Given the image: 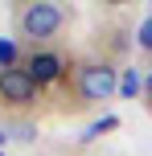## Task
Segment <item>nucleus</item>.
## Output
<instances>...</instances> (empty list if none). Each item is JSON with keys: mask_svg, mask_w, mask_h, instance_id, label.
I'll list each match as a JSON object with an SVG mask.
<instances>
[{"mask_svg": "<svg viewBox=\"0 0 152 156\" xmlns=\"http://www.w3.org/2000/svg\"><path fill=\"white\" fill-rule=\"evenodd\" d=\"M66 25V8L54 4V0H33V4H21L16 8V37L33 41V45H45L49 37H58Z\"/></svg>", "mask_w": 152, "mask_h": 156, "instance_id": "f257e3e1", "label": "nucleus"}, {"mask_svg": "<svg viewBox=\"0 0 152 156\" xmlns=\"http://www.w3.org/2000/svg\"><path fill=\"white\" fill-rule=\"evenodd\" d=\"M74 90H78V99L87 103V107H95V103L111 99V94L119 90V82H115V70L107 62H82L78 78H74Z\"/></svg>", "mask_w": 152, "mask_h": 156, "instance_id": "f03ea898", "label": "nucleus"}, {"mask_svg": "<svg viewBox=\"0 0 152 156\" xmlns=\"http://www.w3.org/2000/svg\"><path fill=\"white\" fill-rule=\"evenodd\" d=\"M37 90H41V86L25 74V66L0 70V103H4V107H16V111L33 107V103H37Z\"/></svg>", "mask_w": 152, "mask_h": 156, "instance_id": "7ed1b4c3", "label": "nucleus"}, {"mask_svg": "<svg viewBox=\"0 0 152 156\" xmlns=\"http://www.w3.org/2000/svg\"><path fill=\"white\" fill-rule=\"evenodd\" d=\"M25 74L37 86H54L58 78L66 74V58L58 54V49H33V54L25 58Z\"/></svg>", "mask_w": 152, "mask_h": 156, "instance_id": "20e7f679", "label": "nucleus"}, {"mask_svg": "<svg viewBox=\"0 0 152 156\" xmlns=\"http://www.w3.org/2000/svg\"><path fill=\"white\" fill-rule=\"evenodd\" d=\"M16 66H25V62H21V49H16V41L0 37V70H16Z\"/></svg>", "mask_w": 152, "mask_h": 156, "instance_id": "39448f33", "label": "nucleus"}, {"mask_svg": "<svg viewBox=\"0 0 152 156\" xmlns=\"http://www.w3.org/2000/svg\"><path fill=\"white\" fill-rule=\"evenodd\" d=\"M119 94L123 99H136V94H144V78L136 70H123V82H119Z\"/></svg>", "mask_w": 152, "mask_h": 156, "instance_id": "423d86ee", "label": "nucleus"}, {"mask_svg": "<svg viewBox=\"0 0 152 156\" xmlns=\"http://www.w3.org/2000/svg\"><path fill=\"white\" fill-rule=\"evenodd\" d=\"M136 45L144 49V54H152V12H148L140 25H136Z\"/></svg>", "mask_w": 152, "mask_h": 156, "instance_id": "0eeeda50", "label": "nucleus"}, {"mask_svg": "<svg viewBox=\"0 0 152 156\" xmlns=\"http://www.w3.org/2000/svg\"><path fill=\"white\" fill-rule=\"evenodd\" d=\"M111 127H115V119L107 115L103 123H95V127H87V136H82V140H95V136H103V132H111Z\"/></svg>", "mask_w": 152, "mask_h": 156, "instance_id": "6e6552de", "label": "nucleus"}, {"mask_svg": "<svg viewBox=\"0 0 152 156\" xmlns=\"http://www.w3.org/2000/svg\"><path fill=\"white\" fill-rule=\"evenodd\" d=\"M144 99H148V107H152V70H148V78H144Z\"/></svg>", "mask_w": 152, "mask_h": 156, "instance_id": "1a4fd4ad", "label": "nucleus"}, {"mask_svg": "<svg viewBox=\"0 0 152 156\" xmlns=\"http://www.w3.org/2000/svg\"><path fill=\"white\" fill-rule=\"evenodd\" d=\"M0 144H4V127H0Z\"/></svg>", "mask_w": 152, "mask_h": 156, "instance_id": "9d476101", "label": "nucleus"}, {"mask_svg": "<svg viewBox=\"0 0 152 156\" xmlns=\"http://www.w3.org/2000/svg\"><path fill=\"white\" fill-rule=\"evenodd\" d=\"M0 156H4V152H0Z\"/></svg>", "mask_w": 152, "mask_h": 156, "instance_id": "9b49d317", "label": "nucleus"}]
</instances>
